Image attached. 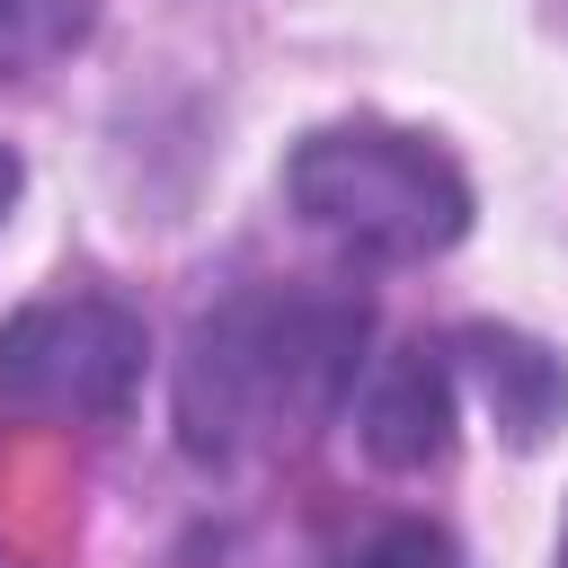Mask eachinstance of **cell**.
Returning a JSON list of instances; mask_svg holds the SVG:
<instances>
[{"mask_svg":"<svg viewBox=\"0 0 568 568\" xmlns=\"http://www.w3.org/2000/svg\"><path fill=\"white\" fill-rule=\"evenodd\" d=\"M284 195H293V213L320 240H337L346 257H373V266L435 257V248H453L470 231L462 169L435 142L390 133V124H328V133H311L284 160Z\"/></svg>","mask_w":568,"mask_h":568,"instance_id":"2","label":"cell"},{"mask_svg":"<svg viewBox=\"0 0 568 568\" xmlns=\"http://www.w3.org/2000/svg\"><path fill=\"white\" fill-rule=\"evenodd\" d=\"M337 568H462V559H453V541H444L435 524H382V532L355 541Z\"/></svg>","mask_w":568,"mask_h":568,"instance_id":"7","label":"cell"},{"mask_svg":"<svg viewBox=\"0 0 568 568\" xmlns=\"http://www.w3.org/2000/svg\"><path fill=\"white\" fill-rule=\"evenodd\" d=\"M364 364V302L328 293H240L213 320H195L178 417L195 453H240L257 435L311 426L355 390Z\"/></svg>","mask_w":568,"mask_h":568,"instance_id":"1","label":"cell"},{"mask_svg":"<svg viewBox=\"0 0 568 568\" xmlns=\"http://www.w3.org/2000/svg\"><path fill=\"white\" fill-rule=\"evenodd\" d=\"M18 204V160H9V142H0V213Z\"/></svg>","mask_w":568,"mask_h":568,"instance_id":"8","label":"cell"},{"mask_svg":"<svg viewBox=\"0 0 568 568\" xmlns=\"http://www.w3.org/2000/svg\"><path fill=\"white\" fill-rule=\"evenodd\" d=\"M71 27H80V0H0V80L27 71L36 53L71 44Z\"/></svg>","mask_w":568,"mask_h":568,"instance_id":"6","label":"cell"},{"mask_svg":"<svg viewBox=\"0 0 568 568\" xmlns=\"http://www.w3.org/2000/svg\"><path fill=\"white\" fill-rule=\"evenodd\" d=\"M462 355H470V373H479V399L497 408V426H506V444H550V426L568 417V364L541 346V337H524V328H470L462 337Z\"/></svg>","mask_w":568,"mask_h":568,"instance_id":"5","label":"cell"},{"mask_svg":"<svg viewBox=\"0 0 568 568\" xmlns=\"http://www.w3.org/2000/svg\"><path fill=\"white\" fill-rule=\"evenodd\" d=\"M142 320L71 293V302H36L0 328V399L36 408V417H124V399L142 390Z\"/></svg>","mask_w":568,"mask_h":568,"instance_id":"3","label":"cell"},{"mask_svg":"<svg viewBox=\"0 0 568 568\" xmlns=\"http://www.w3.org/2000/svg\"><path fill=\"white\" fill-rule=\"evenodd\" d=\"M355 435H364V453H373L382 470H426V462H444V444H453V364H444V346L417 337V346L382 355L373 382H364Z\"/></svg>","mask_w":568,"mask_h":568,"instance_id":"4","label":"cell"}]
</instances>
